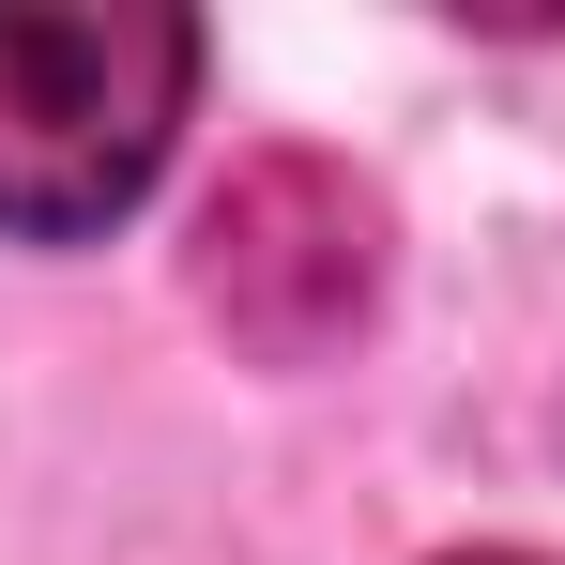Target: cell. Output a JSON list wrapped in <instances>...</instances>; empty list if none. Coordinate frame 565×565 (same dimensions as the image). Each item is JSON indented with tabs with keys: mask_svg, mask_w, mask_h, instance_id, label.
I'll return each instance as SVG.
<instances>
[{
	"mask_svg": "<svg viewBox=\"0 0 565 565\" xmlns=\"http://www.w3.org/2000/svg\"><path fill=\"white\" fill-rule=\"evenodd\" d=\"M199 15L169 0H0V230L77 245L169 169Z\"/></svg>",
	"mask_w": 565,
	"mask_h": 565,
	"instance_id": "cell-1",
	"label": "cell"
},
{
	"mask_svg": "<svg viewBox=\"0 0 565 565\" xmlns=\"http://www.w3.org/2000/svg\"><path fill=\"white\" fill-rule=\"evenodd\" d=\"M382 276V230L367 199L337 184V169H306V153H260L245 184L214 199V230H199V290L260 337V352H321Z\"/></svg>",
	"mask_w": 565,
	"mask_h": 565,
	"instance_id": "cell-2",
	"label": "cell"
},
{
	"mask_svg": "<svg viewBox=\"0 0 565 565\" xmlns=\"http://www.w3.org/2000/svg\"><path fill=\"white\" fill-rule=\"evenodd\" d=\"M473 565H520V551H473Z\"/></svg>",
	"mask_w": 565,
	"mask_h": 565,
	"instance_id": "cell-3",
	"label": "cell"
}]
</instances>
